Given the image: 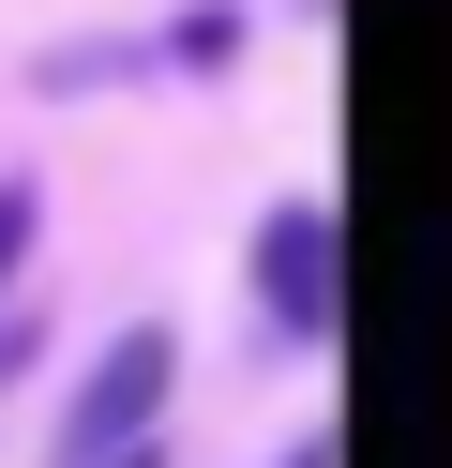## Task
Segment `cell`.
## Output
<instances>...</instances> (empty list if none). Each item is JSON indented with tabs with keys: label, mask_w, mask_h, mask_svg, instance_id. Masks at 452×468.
I'll return each instance as SVG.
<instances>
[{
	"label": "cell",
	"mask_w": 452,
	"mask_h": 468,
	"mask_svg": "<svg viewBox=\"0 0 452 468\" xmlns=\"http://www.w3.org/2000/svg\"><path fill=\"white\" fill-rule=\"evenodd\" d=\"M90 468H151V438H121V453H90Z\"/></svg>",
	"instance_id": "5"
},
{
	"label": "cell",
	"mask_w": 452,
	"mask_h": 468,
	"mask_svg": "<svg viewBox=\"0 0 452 468\" xmlns=\"http://www.w3.org/2000/svg\"><path fill=\"white\" fill-rule=\"evenodd\" d=\"M287 468H331V453H317V438H301V453H287Z\"/></svg>",
	"instance_id": "6"
},
{
	"label": "cell",
	"mask_w": 452,
	"mask_h": 468,
	"mask_svg": "<svg viewBox=\"0 0 452 468\" xmlns=\"http://www.w3.org/2000/svg\"><path fill=\"white\" fill-rule=\"evenodd\" d=\"M166 46H181V61H196V76H226V61H241V16H226V0H211V16H181Z\"/></svg>",
	"instance_id": "3"
},
{
	"label": "cell",
	"mask_w": 452,
	"mask_h": 468,
	"mask_svg": "<svg viewBox=\"0 0 452 468\" xmlns=\"http://www.w3.org/2000/svg\"><path fill=\"white\" fill-rule=\"evenodd\" d=\"M257 303H271V333H301V347L331 333V303H347V257H331V212H317V197H287V212L257 227Z\"/></svg>",
	"instance_id": "2"
},
{
	"label": "cell",
	"mask_w": 452,
	"mask_h": 468,
	"mask_svg": "<svg viewBox=\"0 0 452 468\" xmlns=\"http://www.w3.org/2000/svg\"><path fill=\"white\" fill-rule=\"evenodd\" d=\"M16 257H30V182H0V287H16Z\"/></svg>",
	"instance_id": "4"
},
{
	"label": "cell",
	"mask_w": 452,
	"mask_h": 468,
	"mask_svg": "<svg viewBox=\"0 0 452 468\" xmlns=\"http://www.w3.org/2000/svg\"><path fill=\"white\" fill-rule=\"evenodd\" d=\"M166 378H181V333H151V317H136V333H121L106 347V363H90L76 378V408H60V453H121V438H151V408H166Z\"/></svg>",
	"instance_id": "1"
}]
</instances>
